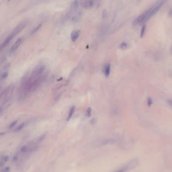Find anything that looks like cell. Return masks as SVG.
Returning <instances> with one entry per match:
<instances>
[{
	"mask_svg": "<svg viewBox=\"0 0 172 172\" xmlns=\"http://www.w3.org/2000/svg\"><path fill=\"white\" fill-rule=\"evenodd\" d=\"M78 1L77 0H75L73 2L72 6V8L74 9H76L78 8Z\"/></svg>",
	"mask_w": 172,
	"mask_h": 172,
	"instance_id": "11",
	"label": "cell"
},
{
	"mask_svg": "<svg viewBox=\"0 0 172 172\" xmlns=\"http://www.w3.org/2000/svg\"><path fill=\"white\" fill-rule=\"evenodd\" d=\"M146 29V26L145 25H143L141 29V33H140V37L141 38H142L144 35V34L145 31V30Z\"/></svg>",
	"mask_w": 172,
	"mask_h": 172,
	"instance_id": "12",
	"label": "cell"
},
{
	"mask_svg": "<svg viewBox=\"0 0 172 172\" xmlns=\"http://www.w3.org/2000/svg\"><path fill=\"white\" fill-rule=\"evenodd\" d=\"M121 47L122 49H125L127 47V43H125V42H124L122 43V44L121 45Z\"/></svg>",
	"mask_w": 172,
	"mask_h": 172,
	"instance_id": "19",
	"label": "cell"
},
{
	"mask_svg": "<svg viewBox=\"0 0 172 172\" xmlns=\"http://www.w3.org/2000/svg\"><path fill=\"white\" fill-rule=\"evenodd\" d=\"M17 121H14V122L12 123L10 125H9V129H11V128H12L13 127L15 126V125L16 123H17Z\"/></svg>",
	"mask_w": 172,
	"mask_h": 172,
	"instance_id": "18",
	"label": "cell"
},
{
	"mask_svg": "<svg viewBox=\"0 0 172 172\" xmlns=\"http://www.w3.org/2000/svg\"><path fill=\"white\" fill-rule=\"evenodd\" d=\"M9 66H10V64H9V63L5 65L3 69H4V70H7V69H8V68L9 67Z\"/></svg>",
	"mask_w": 172,
	"mask_h": 172,
	"instance_id": "21",
	"label": "cell"
},
{
	"mask_svg": "<svg viewBox=\"0 0 172 172\" xmlns=\"http://www.w3.org/2000/svg\"><path fill=\"white\" fill-rule=\"evenodd\" d=\"M79 33L77 31L74 30L71 34V39L73 41H75L79 37Z\"/></svg>",
	"mask_w": 172,
	"mask_h": 172,
	"instance_id": "7",
	"label": "cell"
},
{
	"mask_svg": "<svg viewBox=\"0 0 172 172\" xmlns=\"http://www.w3.org/2000/svg\"><path fill=\"white\" fill-rule=\"evenodd\" d=\"M147 105L149 106H151L152 104H153V101L152 98H148L147 100Z\"/></svg>",
	"mask_w": 172,
	"mask_h": 172,
	"instance_id": "15",
	"label": "cell"
},
{
	"mask_svg": "<svg viewBox=\"0 0 172 172\" xmlns=\"http://www.w3.org/2000/svg\"><path fill=\"white\" fill-rule=\"evenodd\" d=\"M21 41L22 40L21 38L19 39L12 46L11 48H10L9 52V53L10 55H11L18 49V47L20 45Z\"/></svg>",
	"mask_w": 172,
	"mask_h": 172,
	"instance_id": "4",
	"label": "cell"
},
{
	"mask_svg": "<svg viewBox=\"0 0 172 172\" xmlns=\"http://www.w3.org/2000/svg\"><path fill=\"white\" fill-rule=\"evenodd\" d=\"M116 172H124V171L123 170L121 169V170H118V171H117Z\"/></svg>",
	"mask_w": 172,
	"mask_h": 172,
	"instance_id": "24",
	"label": "cell"
},
{
	"mask_svg": "<svg viewBox=\"0 0 172 172\" xmlns=\"http://www.w3.org/2000/svg\"><path fill=\"white\" fill-rule=\"evenodd\" d=\"M82 4L85 8H89L94 5V2L92 0H84L82 1Z\"/></svg>",
	"mask_w": 172,
	"mask_h": 172,
	"instance_id": "5",
	"label": "cell"
},
{
	"mask_svg": "<svg viewBox=\"0 0 172 172\" xmlns=\"http://www.w3.org/2000/svg\"><path fill=\"white\" fill-rule=\"evenodd\" d=\"M171 53H172V47H171Z\"/></svg>",
	"mask_w": 172,
	"mask_h": 172,
	"instance_id": "26",
	"label": "cell"
},
{
	"mask_svg": "<svg viewBox=\"0 0 172 172\" xmlns=\"http://www.w3.org/2000/svg\"><path fill=\"white\" fill-rule=\"evenodd\" d=\"M24 125H25V123H23L22 124H21L19 125L18 126V127L16 129L15 131H20L21 129H22L23 127H24Z\"/></svg>",
	"mask_w": 172,
	"mask_h": 172,
	"instance_id": "14",
	"label": "cell"
},
{
	"mask_svg": "<svg viewBox=\"0 0 172 172\" xmlns=\"http://www.w3.org/2000/svg\"><path fill=\"white\" fill-rule=\"evenodd\" d=\"M90 123L92 124H95L96 123V121L95 119H93L91 120L90 121Z\"/></svg>",
	"mask_w": 172,
	"mask_h": 172,
	"instance_id": "22",
	"label": "cell"
},
{
	"mask_svg": "<svg viewBox=\"0 0 172 172\" xmlns=\"http://www.w3.org/2000/svg\"><path fill=\"white\" fill-rule=\"evenodd\" d=\"M75 110V106H73L71 108V109L70 112H69V114L68 116V117L67 119V120L69 121L70 120V119L71 118L72 116L73 115L74 112Z\"/></svg>",
	"mask_w": 172,
	"mask_h": 172,
	"instance_id": "9",
	"label": "cell"
},
{
	"mask_svg": "<svg viewBox=\"0 0 172 172\" xmlns=\"http://www.w3.org/2000/svg\"><path fill=\"white\" fill-rule=\"evenodd\" d=\"M167 103L169 106L172 107V99H169L167 100Z\"/></svg>",
	"mask_w": 172,
	"mask_h": 172,
	"instance_id": "20",
	"label": "cell"
},
{
	"mask_svg": "<svg viewBox=\"0 0 172 172\" xmlns=\"http://www.w3.org/2000/svg\"><path fill=\"white\" fill-rule=\"evenodd\" d=\"M63 79V77H61L60 79L57 80V82H59V81H61V80H62Z\"/></svg>",
	"mask_w": 172,
	"mask_h": 172,
	"instance_id": "25",
	"label": "cell"
},
{
	"mask_svg": "<svg viewBox=\"0 0 172 172\" xmlns=\"http://www.w3.org/2000/svg\"><path fill=\"white\" fill-rule=\"evenodd\" d=\"M150 11V8L146 10L144 12H143L142 14H141L140 15L136 18L133 22L134 25H136L140 24L149 20V16Z\"/></svg>",
	"mask_w": 172,
	"mask_h": 172,
	"instance_id": "1",
	"label": "cell"
},
{
	"mask_svg": "<svg viewBox=\"0 0 172 172\" xmlns=\"http://www.w3.org/2000/svg\"><path fill=\"white\" fill-rule=\"evenodd\" d=\"M26 25V24L25 22L21 23L20 24L18 25L15 29L13 31V32L15 35L17 34L19 32H20L25 27V26Z\"/></svg>",
	"mask_w": 172,
	"mask_h": 172,
	"instance_id": "6",
	"label": "cell"
},
{
	"mask_svg": "<svg viewBox=\"0 0 172 172\" xmlns=\"http://www.w3.org/2000/svg\"><path fill=\"white\" fill-rule=\"evenodd\" d=\"M8 72L6 71L3 73V74L2 75V78L3 79L6 78L8 76Z\"/></svg>",
	"mask_w": 172,
	"mask_h": 172,
	"instance_id": "17",
	"label": "cell"
},
{
	"mask_svg": "<svg viewBox=\"0 0 172 172\" xmlns=\"http://www.w3.org/2000/svg\"><path fill=\"white\" fill-rule=\"evenodd\" d=\"M139 161L136 159H132L129 161L125 166V170H130L135 168L138 165Z\"/></svg>",
	"mask_w": 172,
	"mask_h": 172,
	"instance_id": "2",
	"label": "cell"
},
{
	"mask_svg": "<svg viewBox=\"0 0 172 172\" xmlns=\"http://www.w3.org/2000/svg\"><path fill=\"white\" fill-rule=\"evenodd\" d=\"M110 72V64L106 65L104 69V73L106 77H108Z\"/></svg>",
	"mask_w": 172,
	"mask_h": 172,
	"instance_id": "8",
	"label": "cell"
},
{
	"mask_svg": "<svg viewBox=\"0 0 172 172\" xmlns=\"http://www.w3.org/2000/svg\"><path fill=\"white\" fill-rule=\"evenodd\" d=\"M168 14L169 16H172V8L169 9L168 12Z\"/></svg>",
	"mask_w": 172,
	"mask_h": 172,
	"instance_id": "23",
	"label": "cell"
},
{
	"mask_svg": "<svg viewBox=\"0 0 172 172\" xmlns=\"http://www.w3.org/2000/svg\"><path fill=\"white\" fill-rule=\"evenodd\" d=\"M15 35L14 33L12 32L8 36H7V38L5 39L4 41V42H3L1 46L0 51H1L4 48H5L8 45V44L11 41L12 39Z\"/></svg>",
	"mask_w": 172,
	"mask_h": 172,
	"instance_id": "3",
	"label": "cell"
},
{
	"mask_svg": "<svg viewBox=\"0 0 172 172\" xmlns=\"http://www.w3.org/2000/svg\"><path fill=\"white\" fill-rule=\"evenodd\" d=\"M91 109L90 107L88 108L86 111V115L88 117H89L90 116L91 114Z\"/></svg>",
	"mask_w": 172,
	"mask_h": 172,
	"instance_id": "16",
	"label": "cell"
},
{
	"mask_svg": "<svg viewBox=\"0 0 172 172\" xmlns=\"http://www.w3.org/2000/svg\"><path fill=\"white\" fill-rule=\"evenodd\" d=\"M45 65H42V66H41V67L39 69L37 73V74H39L43 72V71L45 70Z\"/></svg>",
	"mask_w": 172,
	"mask_h": 172,
	"instance_id": "13",
	"label": "cell"
},
{
	"mask_svg": "<svg viewBox=\"0 0 172 172\" xmlns=\"http://www.w3.org/2000/svg\"><path fill=\"white\" fill-rule=\"evenodd\" d=\"M42 24H39L38 26H37V27H36L35 29H34L32 31V32H31V34H33L35 33H36V32H37V31H38V30L40 29V28H41V27H42Z\"/></svg>",
	"mask_w": 172,
	"mask_h": 172,
	"instance_id": "10",
	"label": "cell"
}]
</instances>
